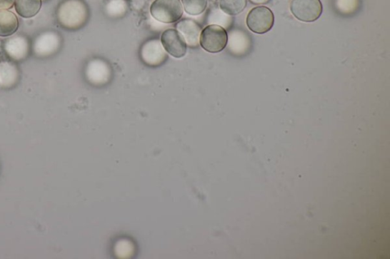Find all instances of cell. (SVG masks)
<instances>
[{"mask_svg":"<svg viewBox=\"0 0 390 259\" xmlns=\"http://www.w3.org/2000/svg\"><path fill=\"white\" fill-rule=\"evenodd\" d=\"M56 18L63 29L76 31L87 23L89 7L84 0H64L56 9Z\"/></svg>","mask_w":390,"mask_h":259,"instance_id":"obj_1","label":"cell"},{"mask_svg":"<svg viewBox=\"0 0 390 259\" xmlns=\"http://www.w3.org/2000/svg\"><path fill=\"white\" fill-rule=\"evenodd\" d=\"M228 43V34L221 26L210 25L201 32L199 44L209 53H220L225 49Z\"/></svg>","mask_w":390,"mask_h":259,"instance_id":"obj_2","label":"cell"},{"mask_svg":"<svg viewBox=\"0 0 390 259\" xmlns=\"http://www.w3.org/2000/svg\"><path fill=\"white\" fill-rule=\"evenodd\" d=\"M150 10L154 19L165 24L177 22L183 15L180 0H155Z\"/></svg>","mask_w":390,"mask_h":259,"instance_id":"obj_3","label":"cell"},{"mask_svg":"<svg viewBox=\"0 0 390 259\" xmlns=\"http://www.w3.org/2000/svg\"><path fill=\"white\" fill-rule=\"evenodd\" d=\"M274 16L266 6L252 9L247 16L246 24L250 31L259 34L269 32L274 26Z\"/></svg>","mask_w":390,"mask_h":259,"instance_id":"obj_4","label":"cell"},{"mask_svg":"<svg viewBox=\"0 0 390 259\" xmlns=\"http://www.w3.org/2000/svg\"><path fill=\"white\" fill-rule=\"evenodd\" d=\"M320 0H293L291 11L294 16L304 22H314L323 14Z\"/></svg>","mask_w":390,"mask_h":259,"instance_id":"obj_5","label":"cell"},{"mask_svg":"<svg viewBox=\"0 0 390 259\" xmlns=\"http://www.w3.org/2000/svg\"><path fill=\"white\" fill-rule=\"evenodd\" d=\"M160 41L166 53L174 58L184 57L187 54L186 40L176 29L166 30L162 34Z\"/></svg>","mask_w":390,"mask_h":259,"instance_id":"obj_6","label":"cell"},{"mask_svg":"<svg viewBox=\"0 0 390 259\" xmlns=\"http://www.w3.org/2000/svg\"><path fill=\"white\" fill-rule=\"evenodd\" d=\"M61 37L54 31H47L39 35L34 41L33 51L39 57H48L59 51L61 46Z\"/></svg>","mask_w":390,"mask_h":259,"instance_id":"obj_7","label":"cell"},{"mask_svg":"<svg viewBox=\"0 0 390 259\" xmlns=\"http://www.w3.org/2000/svg\"><path fill=\"white\" fill-rule=\"evenodd\" d=\"M3 49L10 60L15 62L24 61L31 51V44L27 38L15 35L4 41Z\"/></svg>","mask_w":390,"mask_h":259,"instance_id":"obj_8","label":"cell"},{"mask_svg":"<svg viewBox=\"0 0 390 259\" xmlns=\"http://www.w3.org/2000/svg\"><path fill=\"white\" fill-rule=\"evenodd\" d=\"M143 61L150 66H158L166 62L168 58L161 41L151 40L146 42L141 51Z\"/></svg>","mask_w":390,"mask_h":259,"instance_id":"obj_9","label":"cell"},{"mask_svg":"<svg viewBox=\"0 0 390 259\" xmlns=\"http://www.w3.org/2000/svg\"><path fill=\"white\" fill-rule=\"evenodd\" d=\"M176 30L181 33L187 45H199L201 28L196 21L189 19L181 20L176 24Z\"/></svg>","mask_w":390,"mask_h":259,"instance_id":"obj_10","label":"cell"},{"mask_svg":"<svg viewBox=\"0 0 390 259\" xmlns=\"http://www.w3.org/2000/svg\"><path fill=\"white\" fill-rule=\"evenodd\" d=\"M86 76L93 82H106L111 73V70L108 64L100 60H94L89 62L86 71Z\"/></svg>","mask_w":390,"mask_h":259,"instance_id":"obj_11","label":"cell"},{"mask_svg":"<svg viewBox=\"0 0 390 259\" xmlns=\"http://www.w3.org/2000/svg\"><path fill=\"white\" fill-rule=\"evenodd\" d=\"M19 27V19L13 11L0 10V37L11 36L18 31Z\"/></svg>","mask_w":390,"mask_h":259,"instance_id":"obj_12","label":"cell"},{"mask_svg":"<svg viewBox=\"0 0 390 259\" xmlns=\"http://www.w3.org/2000/svg\"><path fill=\"white\" fill-rule=\"evenodd\" d=\"M19 71L14 63L0 62V86L10 88L16 84L19 80Z\"/></svg>","mask_w":390,"mask_h":259,"instance_id":"obj_13","label":"cell"},{"mask_svg":"<svg viewBox=\"0 0 390 259\" xmlns=\"http://www.w3.org/2000/svg\"><path fill=\"white\" fill-rule=\"evenodd\" d=\"M42 0H16L15 9L19 16L24 19L33 18L39 13Z\"/></svg>","mask_w":390,"mask_h":259,"instance_id":"obj_14","label":"cell"},{"mask_svg":"<svg viewBox=\"0 0 390 259\" xmlns=\"http://www.w3.org/2000/svg\"><path fill=\"white\" fill-rule=\"evenodd\" d=\"M229 49L236 54H244L249 49L250 40L243 31L231 32L228 39Z\"/></svg>","mask_w":390,"mask_h":259,"instance_id":"obj_15","label":"cell"},{"mask_svg":"<svg viewBox=\"0 0 390 259\" xmlns=\"http://www.w3.org/2000/svg\"><path fill=\"white\" fill-rule=\"evenodd\" d=\"M247 6V0H221V9L228 16H237Z\"/></svg>","mask_w":390,"mask_h":259,"instance_id":"obj_16","label":"cell"},{"mask_svg":"<svg viewBox=\"0 0 390 259\" xmlns=\"http://www.w3.org/2000/svg\"><path fill=\"white\" fill-rule=\"evenodd\" d=\"M181 5L187 14L199 16L208 6V0H181Z\"/></svg>","mask_w":390,"mask_h":259,"instance_id":"obj_17","label":"cell"},{"mask_svg":"<svg viewBox=\"0 0 390 259\" xmlns=\"http://www.w3.org/2000/svg\"><path fill=\"white\" fill-rule=\"evenodd\" d=\"M16 0H0V10H7L15 5Z\"/></svg>","mask_w":390,"mask_h":259,"instance_id":"obj_18","label":"cell"},{"mask_svg":"<svg viewBox=\"0 0 390 259\" xmlns=\"http://www.w3.org/2000/svg\"><path fill=\"white\" fill-rule=\"evenodd\" d=\"M271 0H249V2L254 5H264L269 3Z\"/></svg>","mask_w":390,"mask_h":259,"instance_id":"obj_19","label":"cell"},{"mask_svg":"<svg viewBox=\"0 0 390 259\" xmlns=\"http://www.w3.org/2000/svg\"><path fill=\"white\" fill-rule=\"evenodd\" d=\"M43 2H47L49 0H42Z\"/></svg>","mask_w":390,"mask_h":259,"instance_id":"obj_20","label":"cell"}]
</instances>
